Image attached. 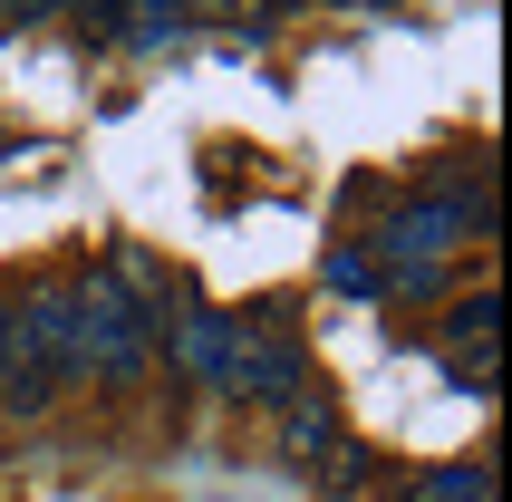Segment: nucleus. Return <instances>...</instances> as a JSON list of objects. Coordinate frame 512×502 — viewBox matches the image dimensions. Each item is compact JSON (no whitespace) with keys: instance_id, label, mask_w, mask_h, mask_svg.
<instances>
[{"instance_id":"9b49d317","label":"nucleus","mask_w":512,"mask_h":502,"mask_svg":"<svg viewBox=\"0 0 512 502\" xmlns=\"http://www.w3.org/2000/svg\"><path fill=\"white\" fill-rule=\"evenodd\" d=\"M271 10H300V0H271Z\"/></svg>"},{"instance_id":"6e6552de","label":"nucleus","mask_w":512,"mask_h":502,"mask_svg":"<svg viewBox=\"0 0 512 502\" xmlns=\"http://www.w3.org/2000/svg\"><path fill=\"white\" fill-rule=\"evenodd\" d=\"M184 20H271V0H184Z\"/></svg>"},{"instance_id":"9d476101","label":"nucleus","mask_w":512,"mask_h":502,"mask_svg":"<svg viewBox=\"0 0 512 502\" xmlns=\"http://www.w3.org/2000/svg\"><path fill=\"white\" fill-rule=\"evenodd\" d=\"M0 20H29V0H0Z\"/></svg>"},{"instance_id":"0eeeda50","label":"nucleus","mask_w":512,"mask_h":502,"mask_svg":"<svg viewBox=\"0 0 512 502\" xmlns=\"http://www.w3.org/2000/svg\"><path fill=\"white\" fill-rule=\"evenodd\" d=\"M329 290H387V280H377V251L339 242V251H329Z\"/></svg>"},{"instance_id":"20e7f679","label":"nucleus","mask_w":512,"mask_h":502,"mask_svg":"<svg viewBox=\"0 0 512 502\" xmlns=\"http://www.w3.org/2000/svg\"><path fill=\"white\" fill-rule=\"evenodd\" d=\"M329 445H339V406H329V396H319V406L290 396V406H281V454H290V464H319Z\"/></svg>"},{"instance_id":"39448f33","label":"nucleus","mask_w":512,"mask_h":502,"mask_svg":"<svg viewBox=\"0 0 512 502\" xmlns=\"http://www.w3.org/2000/svg\"><path fill=\"white\" fill-rule=\"evenodd\" d=\"M455 348H493V329H503V290H474V300H455Z\"/></svg>"},{"instance_id":"f03ea898","label":"nucleus","mask_w":512,"mask_h":502,"mask_svg":"<svg viewBox=\"0 0 512 502\" xmlns=\"http://www.w3.org/2000/svg\"><path fill=\"white\" fill-rule=\"evenodd\" d=\"M223 387L252 396V406H290V396H310V387H300V348H290L281 329H242V319H232V367H223Z\"/></svg>"},{"instance_id":"1a4fd4ad","label":"nucleus","mask_w":512,"mask_h":502,"mask_svg":"<svg viewBox=\"0 0 512 502\" xmlns=\"http://www.w3.org/2000/svg\"><path fill=\"white\" fill-rule=\"evenodd\" d=\"M49 10H68V0H29V20H49Z\"/></svg>"},{"instance_id":"7ed1b4c3","label":"nucleus","mask_w":512,"mask_h":502,"mask_svg":"<svg viewBox=\"0 0 512 502\" xmlns=\"http://www.w3.org/2000/svg\"><path fill=\"white\" fill-rule=\"evenodd\" d=\"M155 338L174 348V367L194 387H223V367H232V319L223 309H174V319H155Z\"/></svg>"},{"instance_id":"423d86ee","label":"nucleus","mask_w":512,"mask_h":502,"mask_svg":"<svg viewBox=\"0 0 512 502\" xmlns=\"http://www.w3.org/2000/svg\"><path fill=\"white\" fill-rule=\"evenodd\" d=\"M426 502H493V464H445L426 483Z\"/></svg>"},{"instance_id":"f257e3e1","label":"nucleus","mask_w":512,"mask_h":502,"mask_svg":"<svg viewBox=\"0 0 512 502\" xmlns=\"http://www.w3.org/2000/svg\"><path fill=\"white\" fill-rule=\"evenodd\" d=\"M155 319H165V300L155 290H136L126 271H87L78 280V358L87 377H145V358H155Z\"/></svg>"}]
</instances>
